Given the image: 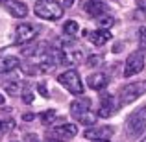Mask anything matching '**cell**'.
I'll return each instance as SVG.
<instances>
[{
    "instance_id": "d6986e66",
    "label": "cell",
    "mask_w": 146,
    "mask_h": 142,
    "mask_svg": "<svg viewBox=\"0 0 146 142\" xmlns=\"http://www.w3.org/2000/svg\"><path fill=\"white\" fill-rule=\"evenodd\" d=\"M113 24H115V18H111V17H104V15H100V17H98V26H100L102 30L111 28Z\"/></svg>"
},
{
    "instance_id": "836d02e7",
    "label": "cell",
    "mask_w": 146,
    "mask_h": 142,
    "mask_svg": "<svg viewBox=\"0 0 146 142\" xmlns=\"http://www.w3.org/2000/svg\"><path fill=\"white\" fill-rule=\"evenodd\" d=\"M143 142H146V139H144V140H143Z\"/></svg>"
},
{
    "instance_id": "8fae6325",
    "label": "cell",
    "mask_w": 146,
    "mask_h": 142,
    "mask_svg": "<svg viewBox=\"0 0 146 142\" xmlns=\"http://www.w3.org/2000/svg\"><path fill=\"white\" fill-rule=\"evenodd\" d=\"M17 67H21V61L15 55H0V74L13 72Z\"/></svg>"
},
{
    "instance_id": "7a4b0ae2",
    "label": "cell",
    "mask_w": 146,
    "mask_h": 142,
    "mask_svg": "<svg viewBox=\"0 0 146 142\" xmlns=\"http://www.w3.org/2000/svg\"><path fill=\"white\" fill-rule=\"evenodd\" d=\"M144 129H146V105L133 111L129 118L126 120V131L129 137H141Z\"/></svg>"
},
{
    "instance_id": "484cf974",
    "label": "cell",
    "mask_w": 146,
    "mask_h": 142,
    "mask_svg": "<svg viewBox=\"0 0 146 142\" xmlns=\"http://www.w3.org/2000/svg\"><path fill=\"white\" fill-rule=\"evenodd\" d=\"M139 7L143 11H146V0H139Z\"/></svg>"
},
{
    "instance_id": "4fadbf2b",
    "label": "cell",
    "mask_w": 146,
    "mask_h": 142,
    "mask_svg": "<svg viewBox=\"0 0 146 142\" xmlns=\"http://www.w3.org/2000/svg\"><path fill=\"white\" fill-rule=\"evenodd\" d=\"M83 9L87 11L89 15H93V17H100V15H104V13H107V4L106 2H83Z\"/></svg>"
},
{
    "instance_id": "277c9868",
    "label": "cell",
    "mask_w": 146,
    "mask_h": 142,
    "mask_svg": "<svg viewBox=\"0 0 146 142\" xmlns=\"http://www.w3.org/2000/svg\"><path fill=\"white\" fill-rule=\"evenodd\" d=\"M57 81H59L70 94H76V96L83 94V83H82L80 74L76 70H67V72H63V74H59L57 76Z\"/></svg>"
},
{
    "instance_id": "4316f807",
    "label": "cell",
    "mask_w": 146,
    "mask_h": 142,
    "mask_svg": "<svg viewBox=\"0 0 146 142\" xmlns=\"http://www.w3.org/2000/svg\"><path fill=\"white\" fill-rule=\"evenodd\" d=\"M72 4H74V0H63V6L65 7H70Z\"/></svg>"
},
{
    "instance_id": "f546056e",
    "label": "cell",
    "mask_w": 146,
    "mask_h": 142,
    "mask_svg": "<svg viewBox=\"0 0 146 142\" xmlns=\"http://www.w3.org/2000/svg\"><path fill=\"white\" fill-rule=\"evenodd\" d=\"M0 131H4V122L0 120Z\"/></svg>"
},
{
    "instance_id": "1f68e13d",
    "label": "cell",
    "mask_w": 146,
    "mask_h": 142,
    "mask_svg": "<svg viewBox=\"0 0 146 142\" xmlns=\"http://www.w3.org/2000/svg\"><path fill=\"white\" fill-rule=\"evenodd\" d=\"M46 142H61V140H46Z\"/></svg>"
},
{
    "instance_id": "9a60e30c",
    "label": "cell",
    "mask_w": 146,
    "mask_h": 142,
    "mask_svg": "<svg viewBox=\"0 0 146 142\" xmlns=\"http://www.w3.org/2000/svg\"><path fill=\"white\" fill-rule=\"evenodd\" d=\"M7 11H9L15 18H24L26 15H28V6H26L24 2H15V0H11V2L7 4Z\"/></svg>"
},
{
    "instance_id": "52a82bcc",
    "label": "cell",
    "mask_w": 146,
    "mask_h": 142,
    "mask_svg": "<svg viewBox=\"0 0 146 142\" xmlns=\"http://www.w3.org/2000/svg\"><path fill=\"white\" fill-rule=\"evenodd\" d=\"M78 135V125L74 124H63V125H57L54 127L52 131L48 133L50 139H57V140H70Z\"/></svg>"
},
{
    "instance_id": "9c48e42d",
    "label": "cell",
    "mask_w": 146,
    "mask_h": 142,
    "mask_svg": "<svg viewBox=\"0 0 146 142\" xmlns=\"http://www.w3.org/2000/svg\"><path fill=\"white\" fill-rule=\"evenodd\" d=\"M83 37H87L94 46H104V44L111 39V32L109 30H102V28L94 30V32H87L85 30V32H83Z\"/></svg>"
},
{
    "instance_id": "d4e9b609",
    "label": "cell",
    "mask_w": 146,
    "mask_h": 142,
    "mask_svg": "<svg viewBox=\"0 0 146 142\" xmlns=\"http://www.w3.org/2000/svg\"><path fill=\"white\" fill-rule=\"evenodd\" d=\"M33 118H35V114H33V113H26V114H22V120H24V122H30V120H33Z\"/></svg>"
},
{
    "instance_id": "d6a6232c",
    "label": "cell",
    "mask_w": 146,
    "mask_h": 142,
    "mask_svg": "<svg viewBox=\"0 0 146 142\" xmlns=\"http://www.w3.org/2000/svg\"><path fill=\"white\" fill-rule=\"evenodd\" d=\"M0 2H11V0H0Z\"/></svg>"
},
{
    "instance_id": "4dcf8cb0",
    "label": "cell",
    "mask_w": 146,
    "mask_h": 142,
    "mask_svg": "<svg viewBox=\"0 0 146 142\" xmlns=\"http://www.w3.org/2000/svg\"><path fill=\"white\" fill-rule=\"evenodd\" d=\"M98 142H111V140H107V139H100Z\"/></svg>"
},
{
    "instance_id": "f1b7e54d",
    "label": "cell",
    "mask_w": 146,
    "mask_h": 142,
    "mask_svg": "<svg viewBox=\"0 0 146 142\" xmlns=\"http://www.w3.org/2000/svg\"><path fill=\"white\" fill-rule=\"evenodd\" d=\"M83 2H98V0H83ZM100 2H106V0H100Z\"/></svg>"
},
{
    "instance_id": "7c38bea8",
    "label": "cell",
    "mask_w": 146,
    "mask_h": 142,
    "mask_svg": "<svg viewBox=\"0 0 146 142\" xmlns=\"http://www.w3.org/2000/svg\"><path fill=\"white\" fill-rule=\"evenodd\" d=\"M87 85L93 90H104L107 87V76L104 72H96V74H91L87 78Z\"/></svg>"
},
{
    "instance_id": "8992f818",
    "label": "cell",
    "mask_w": 146,
    "mask_h": 142,
    "mask_svg": "<svg viewBox=\"0 0 146 142\" xmlns=\"http://www.w3.org/2000/svg\"><path fill=\"white\" fill-rule=\"evenodd\" d=\"M144 68V53L141 50L137 52H131L126 59V67H124V76L129 78V76H135L139 72H143Z\"/></svg>"
},
{
    "instance_id": "83f0119b",
    "label": "cell",
    "mask_w": 146,
    "mask_h": 142,
    "mask_svg": "<svg viewBox=\"0 0 146 142\" xmlns=\"http://www.w3.org/2000/svg\"><path fill=\"white\" fill-rule=\"evenodd\" d=\"M4 102H6V96H2V94H0V105H4Z\"/></svg>"
},
{
    "instance_id": "5b68a950",
    "label": "cell",
    "mask_w": 146,
    "mask_h": 142,
    "mask_svg": "<svg viewBox=\"0 0 146 142\" xmlns=\"http://www.w3.org/2000/svg\"><path fill=\"white\" fill-rule=\"evenodd\" d=\"M39 35V28L28 22H22L15 28V43L17 44H28Z\"/></svg>"
},
{
    "instance_id": "6da1fadb",
    "label": "cell",
    "mask_w": 146,
    "mask_h": 142,
    "mask_svg": "<svg viewBox=\"0 0 146 142\" xmlns=\"http://www.w3.org/2000/svg\"><path fill=\"white\" fill-rule=\"evenodd\" d=\"M33 11L39 18L44 20H57L63 17V6L57 0H37Z\"/></svg>"
},
{
    "instance_id": "30bf717a",
    "label": "cell",
    "mask_w": 146,
    "mask_h": 142,
    "mask_svg": "<svg viewBox=\"0 0 146 142\" xmlns=\"http://www.w3.org/2000/svg\"><path fill=\"white\" fill-rule=\"evenodd\" d=\"M111 133H113V129L106 127V125H91V129H87L83 133V137L89 140H100V139H107Z\"/></svg>"
},
{
    "instance_id": "ac0fdd59",
    "label": "cell",
    "mask_w": 146,
    "mask_h": 142,
    "mask_svg": "<svg viewBox=\"0 0 146 142\" xmlns=\"http://www.w3.org/2000/svg\"><path fill=\"white\" fill-rule=\"evenodd\" d=\"M54 120H56V111L54 109H48V111H44V113L41 114V122H43L44 125H50Z\"/></svg>"
},
{
    "instance_id": "ba28073f",
    "label": "cell",
    "mask_w": 146,
    "mask_h": 142,
    "mask_svg": "<svg viewBox=\"0 0 146 142\" xmlns=\"http://www.w3.org/2000/svg\"><path fill=\"white\" fill-rule=\"evenodd\" d=\"M117 103H115V96L113 94H102V100H100V109H98V116L102 118H109L115 114L117 111Z\"/></svg>"
},
{
    "instance_id": "5bb4252c",
    "label": "cell",
    "mask_w": 146,
    "mask_h": 142,
    "mask_svg": "<svg viewBox=\"0 0 146 142\" xmlns=\"http://www.w3.org/2000/svg\"><path fill=\"white\" fill-rule=\"evenodd\" d=\"M91 109V100L89 98H78V100H74V102L70 103V113L74 114V116H80V114H83V113H87V111Z\"/></svg>"
},
{
    "instance_id": "2e32d148",
    "label": "cell",
    "mask_w": 146,
    "mask_h": 142,
    "mask_svg": "<svg viewBox=\"0 0 146 142\" xmlns=\"http://www.w3.org/2000/svg\"><path fill=\"white\" fill-rule=\"evenodd\" d=\"M63 33L67 37H74L76 33H78V22L76 20H68V22H65V26H63Z\"/></svg>"
},
{
    "instance_id": "603a6c76",
    "label": "cell",
    "mask_w": 146,
    "mask_h": 142,
    "mask_svg": "<svg viewBox=\"0 0 146 142\" xmlns=\"http://www.w3.org/2000/svg\"><path fill=\"white\" fill-rule=\"evenodd\" d=\"M139 41L143 46H146V30L144 28H139Z\"/></svg>"
},
{
    "instance_id": "ffe728a7",
    "label": "cell",
    "mask_w": 146,
    "mask_h": 142,
    "mask_svg": "<svg viewBox=\"0 0 146 142\" xmlns=\"http://www.w3.org/2000/svg\"><path fill=\"white\" fill-rule=\"evenodd\" d=\"M102 63H104V55H100V53H94V55L87 57V67H98Z\"/></svg>"
},
{
    "instance_id": "7402d4cb",
    "label": "cell",
    "mask_w": 146,
    "mask_h": 142,
    "mask_svg": "<svg viewBox=\"0 0 146 142\" xmlns=\"http://www.w3.org/2000/svg\"><path fill=\"white\" fill-rule=\"evenodd\" d=\"M22 102H24V103H32L33 102V92L30 89H24V90H22Z\"/></svg>"
},
{
    "instance_id": "e0dca14e",
    "label": "cell",
    "mask_w": 146,
    "mask_h": 142,
    "mask_svg": "<svg viewBox=\"0 0 146 142\" xmlns=\"http://www.w3.org/2000/svg\"><path fill=\"white\" fill-rule=\"evenodd\" d=\"M76 118H78V122H80V124H83V125H94V122H96V116L91 114L89 111L83 113V114H80V116H76Z\"/></svg>"
},
{
    "instance_id": "cb8c5ba5",
    "label": "cell",
    "mask_w": 146,
    "mask_h": 142,
    "mask_svg": "<svg viewBox=\"0 0 146 142\" xmlns=\"http://www.w3.org/2000/svg\"><path fill=\"white\" fill-rule=\"evenodd\" d=\"M37 90H39V92H41V94H43V96H44V98H48V90H46V85H44V83H43V81H41V83H39V85H37Z\"/></svg>"
},
{
    "instance_id": "44dd1931",
    "label": "cell",
    "mask_w": 146,
    "mask_h": 142,
    "mask_svg": "<svg viewBox=\"0 0 146 142\" xmlns=\"http://www.w3.org/2000/svg\"><path fill=\"white\" fill-rule=\"evenodd\" d=\"M6 92L11 94V96L19 94V92H21V83H19V81H13V83H9V85H6Z\"/></svg>"
},
{
    "instance_id": "3957f363",
    "label": "cell",
    "mask_w": 146,
    "mask_h": 142,
    "mask_svg": "<svg viewBox=\"0 0 146 142\" xmlns=\"http://www.w3.org/2000/svg\"><path fill=\"white\" fill-rule=\"evenodd\" d=\"M146 92V79L144 81H133L124 85L118 90V100H120V105H128V103L135 102L139 96H143Z\"/></svg>"
}]
</instances>
